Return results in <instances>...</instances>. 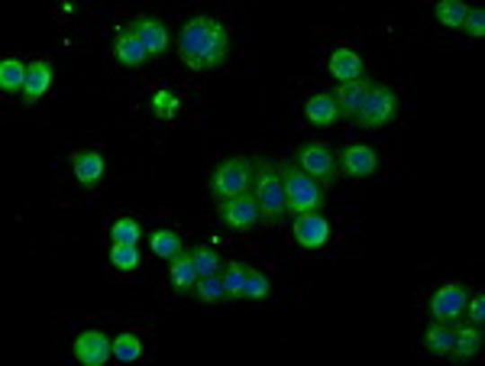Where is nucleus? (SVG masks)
<instances>
[{
	"mask_svg": "<svg viewBox=\"0 0 485 366\" xmlns=\"http://www.w3.org/2000/svg\"><path fill=\"white\" fill-rule=\"evenodd\" d=\"M220 279H224L226 301H242V263L230 260L220 272Z\"/></svg>",
	"mask_w": 485,
	"mask_h": 366,
	"instance_id": "32",
	"label": "nucleus"
},
{
	"mask_svg": "<svg viewBox=\"0 0 485 366\" xmlns=\"http://www.w3.org/2000/svg\"><path fill=\"white\" fill-rule=\"evenodd\" d=\"M295 218V240H298L301 250H323L327 240H331V220L323 218L321 211H301L291 214Z\"/></svg>",
	"mask_w": 485,
	"mask_h": 366,
	"instance_id": "11",
	"label": "nucleus"
},
{
	"mask_svg": "<svg viewBox=\"0 0 485 366\" xmlns=\"http://www.w3.org/2000/svg\"><path fill=\"white\" fill-rule=\"evenodd\" d=\"M107 260H110V266L117 269V272H133V269H139L143 256H139V246L133 244H110Z\"/></svg>",
	"mask_w": 485,
	"mask_h": 366,
	"instance_id": "29",
	"label": "nucleus"
},
{
	"mask_svg": "<svg viewBox=\"0 0 485 366\" xmlns=\"http://www.w3.org/2000/svg\"><path fill=\"white\" fill-rule=\"evenodd\" d=\"M466 299H469V292L463 282L440 285L434 292V299H430V315H434V321H444V325H460Z\"/></svg>",
	"mask_w": 485,
	"mask_h": 366,
	"instance_id": "10",
	"label": "nucleus"
},
{
	"mask_svg": "<svg viewBox=\"0 0 485 366\" xmlns=\"http://www.w3.org/2000/svg\"><path fill=\"white\" fill-rule=\"evenodd\" d=\"M252 195L259 201V214L266 228H282L288 218V198H285L282 172L266 156H252Z\"/></svg>",
	"mask_w": 485,
	"mask_h": 366,
	"instance_id": "2",
	"label": "nucleus"
},
{
	"mask_svg": "<svg viewBox=\"0 0 485 366\" xmlns=\"http://www.w3.org/2000/svg\"><path fill=\"white\" fill-rule=\"evenodd\" d=\"M252 188V156H230L217 169L210 172L207 192L217 204L230 201V198L242 195Z\"/></svg>",
	"mask_w": 485,
	"mask_h": 366,
	"instance_id": "3",
	"label": "nucleus"
},
{
	"mask_svg": "<svg viewBox=\"0 0 485 366\" xmlns=\"http://www.w3.org/2000/svg\"><path fill=\"white\" fill-rule=\"evenodd\" d=\"M198 269H194V263H191V253H178V256H172L169 260V282H172V289H175L178 295H188V292H194V285H198Z\"/></svg>",
	"mask_w": 485,
	"mask_h": 366,
	"instance_id": "19",
	"label": "nucleus"
},
{
	"mask_svg": "<svg viewBox=\"0 0 485 366\" xmlns=\"http://www.w3.org/2000/svg\"><path fill=\"white\" fill-rule=\"evenodd\" d=\"M191 263H194V269H198V276H220L224 266H226V260L220 256V250L217 246H210V244L194 246Z\"/></svg>",
	"mask_w": 485,
	"mask_h": 366,
	"instance_id": "21",
	"label": "nucleus"
},
{
	"mask_svg": "<svg viewBox=\"0 0 485 366\" xmlns=\"http://www.w3.org/2000/svg\"><path fill=\"white\" fill-rule=\"evenodd\" d=\"M269 292H272V282L259 269L242 263V301H262L269 299Z\"/></svg>",
	"mask_w": 485,
	"mask_h": 366,
	"instance_id": "24",
	"label": "nucleus"
},
{
	"mask_svg": "<svg viewBox=\"0 0 485 366\" xmlns=\"http://www.w3.org/2000/svg\"><path fill=\"white\" fill-rule=\"evenodd\" d=\"M72 172L84 188H94L104 179V156L94 153V149H78L72 156Z\"/></svg>",
	"mask_w": 485,
	"mask_h": 366,
	"instance_id": "18",
	"label": "nucleus"
},
{
	"mask_svg": "<svg viewBox=\"0 0 485 366\" xmlns=\"http://www.w3.org/2000/svg\"><path fill=\"white\" fill-rule=\"evenodd\" d=\"M401 114V98H398L395 88H388V85H372L369 98H366L363 111L356 117V123L363 127V130H382V127H392Z\"/></svg>",
	"mask_w": 485,
	"mask_h": 366,
	"instance_id": "5",
	"label": "nucleus"
},
{
	"mask_svg": "<svg viewBox=\"0 0 485 366\" xmlns=\"http://www.w3.org/2000/svg\"><path fill=\"white\" fill-rule=\"evenodd\" d=\"M52 62L48 58H36V62H30V72H26V85H23V101L26 104H36V101L46 98L48 85H52Z\"/></svg>",
	"mask_w": 485,
	"mask_h": 366,
	"instance_id": "17",
	"label": "nucleus"
},
{
	"mask_svg": "<svg viewBox=\"0 0 485 366\" xmlns=\"http://www.w3.org/2000/svg\"><path fill=\"white\" fill-rule=\"evenodd\" d=\"M149 246H153V253L159 260H172V256H178V253L185 250V246H181V237L172 228H155L153 234H149Z\"/></svg>",
	"mask_w": 485,
	"mask_h": 366,
	"instance_id": "23",
	"label": "nucleus"
},
{
	"mask_svg": "<svg viewBox=\"0 0 485 366\" xmlns=\"http://www.w3.org/2000/svg\"><path fill=\"white\" fill-rule=\"evenodd\" d=\"M369 91H372L369 78H356V82L337 85V88L331 91L333 98H337V107H340V114H343V121L356 123V117H359V111H363L366 98H369Z\"/></svg>",
	"mask_w": 485,
	"mask_h": 366,
	"instance_id": "13",
	"label": "nucleus"
},
{
	"mask_svg": "<svg viewBox=\"0 0 485 366\" xmlns=\"http://www.w3.org/2000/svg\"><path fill=\"white\" fill-rule=\"evenodd\" d=\"M139 240H143V228H139L137 220H133V218L113 220L110 244H133V246H139Z\"/></svg>",
	"mask_w": 485,
	"mask_h": 366,
	"instance_id": "31",
	"label": "nucleus"
},
{
	"mask_svg": "<svg viewBox=\"0 0 485 366\" xmlns=\"http://www.w3.org/2000/svg\"><path fill=\"white\" fill-rule=\"evenodd\" d=\"M127 26L146 42V49H149V56H153V58L169 52V42H172L169 30H165V23H162L159 17H153V13H139V17H133Z\"/></svg>",
	"mask_w": 485,
	"mask_h": 366,
	"instance_id": "12",
	"label": "nucleus"
},
{
	"mask_svg": "<svg viewBox=\"0 0 485 366\" xmlns=\"http://www.w3.org/2000/svg\"><path fill=\"white\" fill-rule=\"evenodd\" d=\"M469 7L466 4H460V0H440L434 7V20L444 30H463V20H466Z\"/></svg>",
	"mask_w": 485,
	"mask_h": 366,
	"instance_id": "26",
	"label": "nucleus"
},
{
	"mask_svg": "<svg viewBox=\"0 0 485 366\" xmlns=\"http://www.w3.org/2000/svg\"><path fill=\"white\" fill-rule=\"evenodd\" d=\"M217 214H220V224H224L230 234H246V230L262 224V214H259V201L256 195H252V188L242 192V195L230 198V201H224Z\"/></svg>",
	"mask_w": 485,
	"mask_h": 366,
	"instance_id": "7",
	"label": "nucleus"
},
{
	"mask_svg": "<svg viewBox=\"0 0 485 366\" xmlns=\"http://www.w3.org/2000/svg\"><path fill=\"white\" fill-rule=\"evenodd\" d=\"M304 114H307V121L314 123V127H321V130H331V127H340V123H343V114H340L337 98H333L331 91H317V94H311L304 104Z\"/></svg>",
	"mask_w": 485,
	"mask_h": 366,
	"instance_id": "15",
	"label": "nucleus"
},
{
	"mask_svg": "<svg viewBox=\"0 0 485 366\" xmlns=\"http://www.w3.org/2000/svg\"><path fill=\"white\" fill-rule=\"evenodd\" d=\"M463 33H466L469 40H482V36H485V13H482V7H469L466 20H463Z\"/></svg>",
	"mask_w": 485,
	"mask_h": 366,
	"instance_id": "33",
	"label": "nucleus"
},
{
	"mask_svg": "<svg viewBox=\"0 0 485 366\" xmlns=\"http://www.w3.org/2000/svg\"><path fill=\"white\" fill-rule=\"evenodd\" d=\"M113 58L120 62L123 68H139L149 62V49H146V42L139 40L129 26H123L120 33H117V40H113Z\"/></svg>",
	"mask_w": 485,
	"mask_h": 366,
	"instance_id": "14",
	"label": "nucleus"
},
{
	"mask_svg": "<svg viewBox=\"0 0 485 366\" xmlns=\"http://www.w3.org/2000/svg\"><path fill=\"white\" fill-rule=\"evenodd\" d=\"M149 107H153V117H159V121L169 123L181 114V98H178L172 88H159L153 94V101H149Z\"/></svg>",
	"mask_w": 485,
	"mask_h": 366,
	"instance_id": "28",
	"label": "nucleus"
},
{
	"mask_svg": "<svg viewBox=\"0 0 485 366\" xmlns=\"http://www.w3.org/2000/svg\"><path fill=\"white\" fill-rule=\"evenodd\" d=\"M72 357L88 366L107 363L113 357V337L107 331H101V327H88V331H81L72 341Z\"/></svg>",
	"mask_w": 485,
	"mask_h": 366,
	"instance_id": "9",
	"label": "nucleus"
},
{
	"mask_svg": "<svg viewBox=\"0 0 485 366\" xmlns=\"http://www.w3.org/2000/svg\"><path fill=\"white\" fill-rule=\"evenodd\" d=\"M285 182V198H288V214H301V211H321L323 208V185L314 182L304 169H298L295 159H285L278 165Z\"/></svg>",
	"mask_w": 485,
	"mask_h": 366,
	"instance_id": "4",
	"label": "nucleus"
},
{
	"mask_svg": "<svg viewBox=\"0 0 485 366\" xmlns=\"http://www.w3.org/2000/svg\"><path fill=\"white\" fill-rule=\"evenodd\" d=\"M327 68H331V75L340 85L356 82V78H366V62L353 46H340V49H333Z\"/></svg>",
	"mask_w": 485,
	"mask_h": 366,
	"instance_id": "16",
	"label": "nucleus"
},
{
	"mask_svg": "<svg viewBox=\"0 0 485 366\" xmlns=\"http://www.w3.org/2000/svg\"><path fill=\"white\" fill-rule=\"evenodd\" d=\"M479 350H482V327L479 325H463L456 327L453 325V357L456 360H469L476 357Z\"/></svg>",
	"mask_w": 485,
	"mask_h": 366,
	"instance_id": "20",
	"label": "nucleus"
},
{
	"mask_svg": "<svg viewBox=\"0 0 485 366\" xmlns=\"http://www.w3.org/2000/svg\"><path fill=\"white\" fill-rule=\"evenodd\" d=\"M26 72H30V66H23L20 58H4L0 62V91L4 94H23V85H26Z\"/></svg>",
	"mask_w": 485,
	"mask_h": 366,
	"instance_id": "22",
	"label": "nucleus"
},
{
	"mask_svg": "<svg viewBox=\"0 0 485 366\" xmlns=\"http://www.w3.org/2000/svg\"><path fill=\"white\" fill-rule=\"evenodd\" d=\"M337 165L340 175H347V179H372L379 172L382 159L379 149L366 147V143H349V147L337 149Z\"/></svg>",
	"mask_w": 485,
	"mask_h": 366,
	"instance_id": "8",
	"label": "nucleus"
},
{
	"mask_svg": "<svg viewBox=\"0 0 485 366\" xmlns=\"http://www.w3.org/2000/svg\"><path fill=\"white\" fill-rule=\"evenodd\" d=\"M143 337H139L137 331H120V334H113V357L123 360V363H129V360H139L143 357Z\"/></svg>",
	"mask_w": 485,
	"mask_h": 366,
	"instance_id": "27",
	"label": "nucleus"
},
{
	"mask_svg": "<svg viewBox=\"0 0 485 366\" xmlns=\"http://www.w3.org/2000/svg\"><path fill=\"white\" fill-rule=\"evenodd\" d=\"M295 163H298V169H304L314 182H321L323 188L337 185V182L343 179V175H340V165H337V149H331L327 143H321V139H307V143H301Z\"/></svg>",
	"mask_w": 485,
	"mask_h": 366,
	"instance_id": "6",
	"label": "nucleus"
},
{
	"mask_svg": "<svg viewBox=\"0 0 485 366\" xmlns=\"http://www.w3.org/2000/svg\"><path fill=\"white\" fill-rule=\"evenodd\" d=\"M194 295H198L204 305H220V301H226L224 279H220V276H201V279H198V285H194Z\"/></svg>",
	"mask_w": 485,
	"mask_h": 366,
	"instance_id": "30",
	"label": "nucleus"
},
{
	"mask_svg": "<svg viewBox=\"0 0 485 366\" xmlns=\"http://www.w3.org/2000/svg\"><path fill=\"white\" fill-rule=\"evenodd\" d=\"M178 58L191 72H217L230 58V30L204 13L185 20L178 33Z\"/></svg>",
	"mask_w": 485,
	"mask_h": 366,
	"instance_id": "1",
	"label": "nucleus"
},
{
	"mask_svg": "<svg viewBox=\"0 0 485 366\" xmlns=\"http://www.w3.org/2000/svg\"><path fill=\"white\" fill-rule=\"evenodd\" d=\"M424 347L434 353V357H446L453 350V325H444V321H434L424 334Z\"/></svg>",
	"mask_w": 485,
	"mask_h": 366,
	"instance_id": "25",
	"label": "nucleus"
},
{
	"mask_svg": "<svg viewBox=\"0 0 485 366\" xmlns=\"http://www.w3.org/2000/svg\"><path fill=\"white\" fill-rule=\"evenodd\" d=\"M463 317H469V325H479V327H482V321H485V295H482V292H476L472 299H466Z\"/></svg>",
	"mask_w": 485,
	"mask_h": 366,
	"instance_id": "34",
	"label": "nucleus"
}]
</instances>
